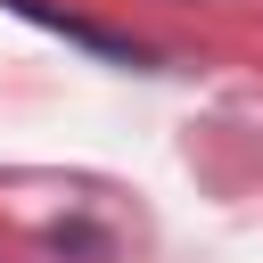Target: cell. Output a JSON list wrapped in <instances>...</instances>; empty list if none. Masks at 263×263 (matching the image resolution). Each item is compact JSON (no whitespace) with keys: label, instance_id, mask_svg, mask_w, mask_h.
Returning <instances> with one entry per match:
<instances>
[{"label":"cell","instance_id":"1","mask_svg":"<svg viewBox=\"0 0 263 263\" xmlns=\"http://www.w3.org/2000/svg\"><path fill=\"white\" fill-rule=\"evenodd\" d=\"M16 16H33V25H49V33H66V41H82V49H99V58H123V66H140V49L123 41V33H107V25H90V16H66V8H49V0H8Z\"/></svg>","mask_w":263,"mask_h":263}]
</instances>
